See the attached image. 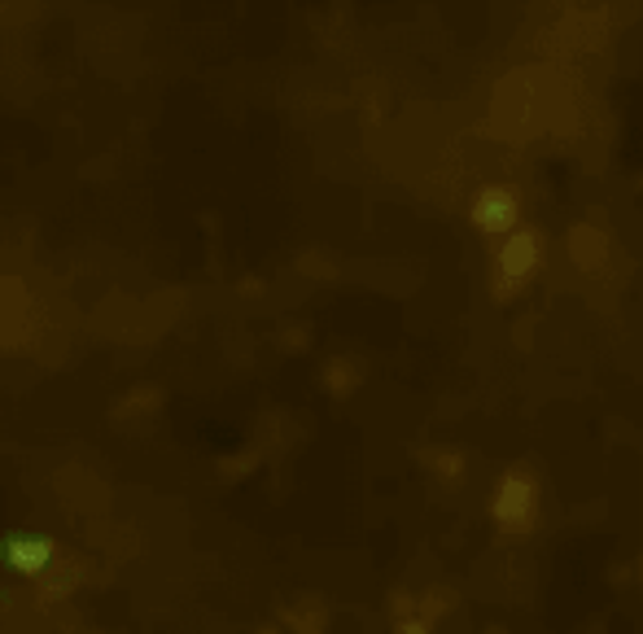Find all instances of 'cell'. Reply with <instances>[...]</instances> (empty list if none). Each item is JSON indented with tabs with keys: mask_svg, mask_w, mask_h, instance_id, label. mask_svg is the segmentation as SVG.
Instances as JSON below:
<instances>
[{
	"mask_svg": "<svg viewBox=\"0 0 643 634\" xmlns=\"http://www.w3.org/2000/svg\"><path fill=\"white\" fill-rule=\"evenodd\" d=\"M429 464H433V469H438V473H442V477H447V482H451V477H460V473H464V460H460V455H456V451H433V460H429Z\"/></svg>",
	"mask_w": 643,
	"mask_h": 634,
	"instance_id": "obj_5",
	"label": "cell"
},
{
	"mask_svg": "<svg viewBox=\"0 0 643 634\" xmlns=\"http://www.w3.org/2000/svg\"><path fill=\"white\" fill-rule=\"evenodd\" d=\"M516 219V197L508 189H486L473 206V224L486 228V233H504L508 224Z\"/></svg>",
	"mask_w": 643,
	"mask_h": 634,
	"instance_id": "obj_4",
	"label": "cell"
},
{
	"mask_svg": "<svg viewBox=\"0 0 643 634\" xmlns=\"http://www.w3.org/2000/svg\"><path fill=\"white\" fill-rule=\"evenodd\" d=\"M491 516H495V529L504 534H525L534 529L538 520V486L525 469H513L500 486H495V504H491Z\"/></svg>",
	"mask_w": 643,
	"mask_h": 634,
	"instance_id": "obj_1",
	"label": "cell"
},
{
	"mask_svg": "<svg viewBox=\"0 0 643 634\" xmlns=\"http://www.w3.org/2000/svg\"><path fill=\"white\" fill-rule=\"evenodd\" d=\"M538 254H543V237H538V233H521V237H513V241L500 250V267H495V284L504 280L500 293H513L516 284L538 267Z\"/></svg>",
	"mask_w": 643,
	"mask_h": 634,
	"instance_id": "obj_2",
	"label": "cell"
},
{
	"mask_svg": "<svg viewBox=\"0 0 643 634\" xmlns=\"http://www.w3.org/2000/svg\"><path fill=\"white\" fill-rule=\"evenodd\" d=\"M4 560L18 569V573H44L49 560H53V547L49 538H35V534H18L4 542Z\"/></svg>",
	"mask_w": 643,
	"mask_h": 634,
	"instance_id": "obj_3",
	"label": "cell"
}]
</instances>
